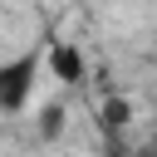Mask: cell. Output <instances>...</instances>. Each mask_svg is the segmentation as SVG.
<instances>
[{"label": "cell", "mask_w": 157, "mask_h": 157, "mask_svg": "<svg viewBox=\"0 0 157 157\" xmlns=\"http://www.w3.org/2000/svg\"><path fill=\"white\" fill-rule=\"evenodd\" d=\"M103 157H157V152H152V147H137V152H132V147H108Z\"/></svg>", "instance_id": "5"}, {"label": "cell", "mask_w": 157, "mask_h": 157, "mask_svg": "<svg viewBox=\"0 0 157 157\" xmlns=\"http://www.w3.org/2000/svg\"><path fill=\"white\" fill-rule=\"evenodd\" d=\"M44 64H49V74H54L59 83H69V88H83V83H88V54H83L78 44H69V39H54L49 54H44Z\"/></svg>", "instance_id": "2"}, {"label": "cell", "mask_w": 157, "mask_h": 157, "mask_svg": "<svg viewBox=\"0 0 157 157\" xmlns=\"http://www.w3.org/2000/svg\"><path fill=\"white\" fill-rule=\"evenodd\" d=\"M64 118H69V113H64V103H49V108H44V118H39V142H54V137L64 132Z\"/></svg>", "instance_id": "4"}, {"label": "cell", "mask_w": 157, "mask_h": 157, "mask_svg": "<svg viewBox=\"0 0 157 157\" xmlns=\"http://www.w3.org/2000/svg\"><path fill=\"white\" fill-rule=\"evenodd\" d=\"M152 64H157V59H152Z\"/></svg>", "instance_id": "7"}, {"label": "cell", "mask_w": 157, "mask_h": 157, "mask_svg": "<svg viewBox=\"0 0 157 157\" xmlns=\"http://www.w3.org/2000/svg\"><path fill=\"white\" fill-rule=\"evenodd\" d=\"M128 123H132V98H123V93L103 98V108H98V128L113 137V132H123Z\"/></svg>", "instance_id": "3"}, {"label": "cell", "mask_w": 157, "mask_h": 157, "mask_svg": "<svg viewBox=\"0 0 157 157\" xmlns=\"http://www.w3.org/2000/svg\"><path fill=\"white\" fill-rule=\"evenodd\" d=\"M39 83V49H25L15 59H0V113H25Z\"/></svg>", "instance_id": "1"}, {"label": "cell", "mask_w": 157, "mask_h": 157, "mask_svg": "<svg viewBox=\"0 0 157 157\" xmlns=\"http://www.w3.org/2000/svg\"><path fill=\"white\" fill-rule=\"evenodd\" d=\"M147 147H152V152H157V118H152V142H147Z\"/></svg>", "instance_id": "6"}]
</instances>
